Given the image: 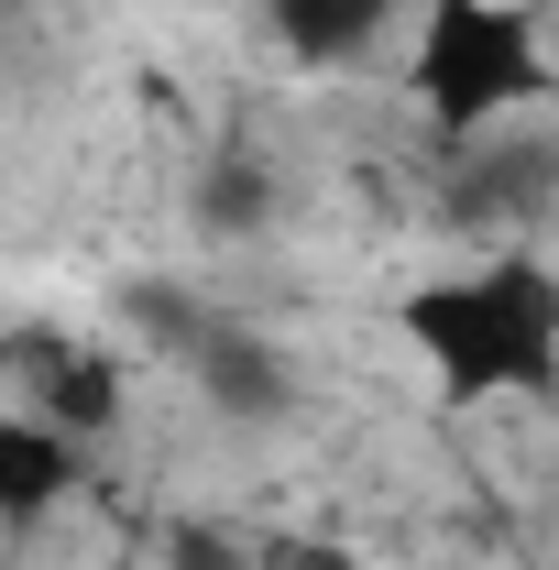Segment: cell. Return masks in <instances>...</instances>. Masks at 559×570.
Listing matches in <instances>:
<instances>
[{
	"instance_id": "cell-4",
	"label": "cell",
	"mask_w": 559,
	"mask_h": 570,
	"mask_svg": "<svg viewBox=\"0 0 559 570\" xmlns=\"http://www.w3.org/2000/svg\"><path fill=\"white\" fill-rule=\"evenodd\" d=\"M176 373H187V395H198L219 428H285L296 417V362H285V341H264L253 318H209V341L176 362Z\"/></svg>"
},
{
	"instance_id": "cell-9",
	"label": "cell",
	"mask_w": 559,
	"mask_h": 570,
	"mask_svg": "<svg viewBox=\"0 0 559 570\" xmlns=\"http://www.w3.org/2000/svg\"><path fill=\"white\" fill-rule=\"evenodd\" d=\"M253 219H275V176H253V165L209 176V230H253Z\"/></svg>"
},
{
	"instance_id": "cell-3",
	"label": "cell",
	"mask_w": 559,
	"mask_h": 570,
	"mask_svg": "<svg viewBox=\"0 0 559 570\" xmlns=\"http://www.w3.org/2000/svg\"><path fill=\"white\" fill-rule=\"evenodd\" d=\"M11 362H22V406H33V417H56L77 450H110V439H121V417H133V362H121V352L22 330Z\"/></svg>"
},
{
	"instance_id": "cell-6",
	"label": "cell",
	"mask_w": 559,
	"mask_h": 570,
	"mask_svg": "<svg viewBox=\"0 0 559 570\" xmlns=\"http://www.w3.org/2000/svg\"><path fill=\"white\" fill-rule=\"evenodd\" d=\"M395 11H406V0H264V33H275V56L341 77V67H373V56H384Z\"/></svg>"
},
{
	"instance_id": "cell-2",
	"label": "cell",
	"mask_w": 559,
	"mask_h": 570,
	"mask_svg": "<svg viewBox=\"0 0 559 570\" xmlns=\"http://www.w3.org/2000/svg\"><path fill=\"white\" fill-rule=\"evenodd\" d=\"M406 99L439 154H472L504 121L559 110V67L527 0H418L406 22Z\"/></svg>"
},
{
	"instance_id": "cell-10",
	"label": "cell",
	"mask_w": 559,
	"mask_h": 570,
	"mask_svg": "<svg viewBox=\"0 0 559 570\" xmlns=\"http://www.w3.org/2000/svg\"><path fill=\"white\" fill-rule=\"evenodd\" d=\"M538 570H549V560H538Z\"/></svg>"
},
{
	"instance_id": "cell-7",
	"label": "cell",
	"mask_w": 559,
	"mask_h": 570,
	"mask_svg": "<svg viewBox=\"0 0 559 570\" xmlns=\"http://www.w3.org/2000/svg\"><path fill=\"white\" fill-rule=\"evenodd\" d=\"M154 560H165V570H253V538H231L219 515H165Z\"/></svg>"
},
{
	"instance_id": "cell-1",
	"label": "cell",
	"mask_w": 559,
	"mask_h": 570,
	"mask_svg": "<svg viewBox=\"0 0 559 570\" xmlns=\"http://www.w3.org/2000/svg\"><path fill=\"white\" fill-rule=\"evenodd\" d=\"M395 341L428 362L439 406H493V395H527L559 406V275L538 253H493L472 275H428L395 296Z\"/></svg>"
},
{
	"instance_id": "cell-8",
	"label": "cell",
	"mask_w": 559,
	"mask_h": 570,
	"mask_svg": "<svg viewBox=\"0 0 559 570\" xmlns=\"http://www.w3.org/2000/svg\"><path fill=\"white\" fill-rule=\"evenodd\" d=\"M253 570H373L351 538H307V527H275V538H253Z\"/></svg>"
},
{
	"instance_id": "cell-5",
	"label": "cell",
	"mask_w": 559,
	"mask_h": 570,
	"mask_svg": "<svg viewBox=\"0 0 559 570\" xmlns=\"http://www.w3.org/2000/svg\"><path fill=\"white\" fill-rule=\"evenodd\" d=\"M77 483H88V450H77L56 417L11 406V417H0V515H11V538H33Z\"/></svg>"
}]
</instances>
